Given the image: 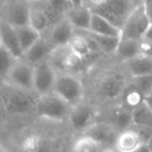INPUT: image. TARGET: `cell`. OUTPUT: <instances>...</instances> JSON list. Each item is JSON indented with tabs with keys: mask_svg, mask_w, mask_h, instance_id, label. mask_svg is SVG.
<instances>
[{
	"mask_svg": "<svg viewBox=\"0 0 152 152\" xmlns=\"http://www.w3.org/2000/svg\"><path fill=\"white\" fill-rule=\"evenodd\" d=\"M39 97L34 91L20 89L7 83L0 87V104L11 115L23 116L36 113Z\"/></svg>",
	"mask_w": 152,
	"mask_h": 152,
	"instance_id": "cell-1",
	"label": "cell"
},
{
	"mask_svg": "<svg viewBox=\"0 0 152 152\" xmlns=\"http://www.w3.org/2000/svg\"><path fill=\"white\" fill-rule=\"evenodd\" d=\"M83 4L93 14L105 18L120 29L137 7L132 0H87Z\"/></svg>",
	"mask_w": 152,
	"mask_h": 152,
	"instance_id": "cell-2",
	"label": "cell"
},
{
	"mask_svg": "<svg viewBox=\"0 0 152 152\" xmlns=\"http://www.w3.org/2000/svg\"><path fill=\"white\" fill-rule=\"evenodd\" d=\"M129 81V76L124 70H107L96 79L94 83V94L104 102L119 101L123 90Z\"/></svg>",
	"mask_w": 152,
	"mask_h": 152,
	"instance_id": "cell-3",
	"label": "cell"
},
{
	"mask_svg": "<svg viewBox=\"0 0 152 152\" xmlns=\"http://www.w3.org/2000/svg\"><path fill=\"white\" fill-rule=\"evenodd\" d=\"M53 92L71 107L83 102L86 93L83 81L77 76L64 72H57Z\"/></svg>",
	"mask_w": 152,
	"mask_h": 152,
	"instance_id": "cell-4",
	"label": "cell"
},
{
	"mask_svg": "<svg viewBox=\"0 0 152 152\" xmlns=\"http://www.w3.org/2000/svg\"><path fill=\"white\" fill-rule=\"evenodd\" d=\"M71 106L53 91L40 95L37 103L36 114L46 120L61 122L68 120Z\"/></svg>",
	"mask_w": 152,
	"mask_h": 152,
	"instance_id": "cell-5",
	"label": "cell"
},
{
	"mask_svg": "<svg viewBox=\"0 0 152 152\" xmlns=\"http://www.w3.org/2000/svg\"><path fill=\"white\" fill-rule=\"evenodd\" d=\"M150 25L151 22L146 14L144 5H139L133 10L121 28V39L142 40Z\"/></svg>",
	"mask_w": 152,
	"mask_h": 152,
	"instance_id": "cell-6",
	"label": "cell"
},
{
	"mask_svg": "<svg viewBox=\"0 0 152 152\" xmlns=\"http://www.w3.org/2000/svg\"><path fill=\"white\" fill-rule=\"evenodd\" d=\"M57 71L49 59L34 66V90L39 95L53 91Z\"/></svg>",
	"mask_w": 152,
	"mask_h": 152,
	"instance_id": "cell-7",
	"label": "cell"
},
{
	"mask_svg": "<svg viewBox=\"0 0 152 152\" xmlns=\"http://www.w3.org/2000/svg\"><path fill=\"white\" fill-rule=\"evenodd\" d=\"M0 20L7 22L14 27L28 24L29 0H5Z\"/></svg>",
	"mask_w": 152,
	"mask_h": 152,
	"instance_id": "cell-8",
	"label": "cell"
},
{
	"mask_svg": "<svg viewBox=\"0 0 152 152\" xmlns=\"http://www.w3.org/2000/svg\"><path fill=\"white\" fill-rule=\"evenodd\" d=\"M4 83L15 86L20 89L34 91V66L28 64L23 58L17 59L15 65L7 76Z\"/></svg>",
	"mask_w": 152,
	"mask_h": 152,
	"instance_id": "cell-9",
	"label": "cell"
},
{
	"mask_svg": "<svg viewBox=\"0 0 152 152\" xmlns=\"http://www.w3.org/2000/svg\"><path fill=\"white\" fill-rule=\"evenodd\" d=\"M94 118H95V110L93 105L83 101L72 106L68 121L70 123V126L74 130L83 133L94 123Z\"/></svg>",
	"mask_w": 152,
	"mask_h": 152,
	"instance_id": "cell-10",
	"label": "cell"
},
{
	"mask_svg": "<svg viewBox=\"0 0 152 152\" xmlns=\"http://www.w3.org/2000/svg\"><path fill=\"white\" fill-rule=\"evenodd\" d=\"M83 134L88 135L110 150L115 147L119 131L110 122H94Z\"/></svg>",
	"mask_w": 152,
	"mask_h": 152,
	"instance_id": "cell-11",
	"label": "cell"
},
{
	"mask_svg": "<svg viewBox=\"0 0 152 152\" xmlns=\"http://www.w3.org/2000/svg\"><path fill=\"white\" fill-rule=\"evenodd\" d=\"M75 31L76 30L73 25L68 21L67 18L64 17L58 22H56L48 30V32L44 34V37L48 40L53 48H56V47L68 45L72 37L75 34Z\"/></svg>",
	"mask_w": 152,
	"mask_h": 152,
	"instance_id": "cell-12",
	"label": "cell"
},
{
	"mask_svg": "<svg viewBox=\"0 0 152 152\" xmlns=\"http://www.w3.org/2000/svg\"><path fill=\"white\" fill-rule=\"evenodd\" d=\"M0 41L1 46L7 49L15 58L20 59L23 57V50L18 39L16 27L2 20H0Z\"/></svg>",
	"mask_w": 152,
	"mask_h": 152,
	"instance_id": "cell-13",
	"label": "cell"
},
{
	"mask_svg": "<svg viewBox=\"0 0 152 152\" xmlns=\"http://www.w3.org/2000/svg\"><path fill=\"white\" fill-rule=\"evenodd\" d=\"M28 24L41 36H44L50 29V21L43 7L42 2L29 0V20Z\"/></svg>",
	"mask_w": 152,
	"mask_h": 152,
	"instance_id": "cell-14",
	"label": "cell"
},
{
	"mask_svg": "<svg viewBox=\"0 0 152 152\" xmlns=\"http://www.w3.org/2000/svg\"><path fill=\"white\" fill-rule=\"evenodd\" d=\"M53 47L50 45L46 38L42 36L28 50H26L22 58L31 66H36L43 61H46L50 56Z\"/></svg>",
	"mask_w": 152,
	"mask_h": 152,
	"instance_id": "cell-15",
	"label": "cell"
},
{
	"mask_svg": "<svg viewBox=\"0 0 152 152\" xmlns=\"http://www.w3.org/2000/svg\"><path fill=\"white\" fill-rule=\"evenodd\" d=\"M92 12L90 7L87 5H78V7H72L65 17L68 21L73 25L75 30L78 31H89L90 25H91L92 19Z\"/></svg>",
	"mask_w": 152,
	"mask_h": 152,
	"instance_id": "cell-16",
	"label": "cell"
},
{
	"mask_svg": "<svg viewBox=\"0 0 152 152\" xmlns=\"http://www.w3.org/2000/svg\"><path fill=\"white\" fill-rule=\"evenodd\" d=\"M145 98L146 96L140 91V89L137 86L131 83L130 78H129L128 83L123 90L122 94L119 98L118 104H120L122 107L132 112L145 102Z\"/></svg>",
	"mask_w": 152,
	"mask_h": 152,
	"instance_id": "cell-17",
	"label": "cell"
},
{
	"mask_svg": "<svg viewBox=\"0 0 152 152\" xmlns=\"http://www.w3.org/2000/svg\"><path fill=\"white\" fill-rule=\"evenodd\" d=\"M142 144L144 143L140 135L130 127L129 129L119 132L114 149L118 152H134Z\"/></svg>",
	"mask_w": 152,
	"mask_h": 152,
	"instance_id": "cell-18",
	"label": "cell"
},
{
	"mask_svg": "<svg viewBox=\"0 0 152 152\" xmlns=\"http://www.w3.org/2000/svg\"><path fill=\"white\" fill-rule=\"evenodd\" d=\"M123 66L130 78L152 74V57L143 54L125 61L123 63Z\"/></svg>",
	"mask_w": 152,
	"mask_h": 152,
	"instance_id": "cell-19",
	"label": "cell"
},
{
	"mask_svg": "<svg viewBox=\"0 0 152 152\" xmlns=\"http://www.w3.org/2000/svg\"><path fill=\"white\" fill-rule=\"evenodd\" d=\"M42 4L49 18L51 27L63 19L67 12L73 7L69 0H47L42 2Z\"/></svg>",
	"mask_w": 152,
	"mask_h": 152,
	"instance_id": "cell-20",
	"label": "cell"
},
{
	"mask_svg": "<svg viewBox=\"0 0 152 152\" xmlns=\"http://www.w3.org/2000/svg\"><path fill=\"white\" fill-rule=\"evenodd\" d=\"M89 31L93 34H102V36H110V37H120L121 38V29L110 23L108 20L97 14H92L91 25H90Z\"/></svg>",
	"mask_w": 152,
	"mask_h": 152,
	"instance_id": "cell-21",
	"label": "cell"
},
{
	"mask_svg": "<svg viewBox=\"0 0 152 152\" xmlns=\"http://www.w3.org/2000/svg\"><path fill=\"white\" fill-rule=\"evenodd\" d=\"M110 124L119 131L126 130L132 126V112L117 103L110 113Z\"/></svg>",
	"mask_w": 152,
	"mask_h": 152,
	"instance_id": "cell-22",
	"label": "cell"
},
{
	"mask_svg": "<svg viewBox=\"0 0 152 152\" xmlns=\"http://www.w3.org/2000/svg\"><path fill=\"white\" fill-rule=\"evenodd\" d=\"M115 55H116L122 63H125V61H129V59H132V58H134V57L141 55L140 40L121 39Z\"/></svg>",
	"mask_w": 152,
	"mask_h": 152,
	"instance_id": "cell-23",
	"label": "cell"
},
{
	"mask_svg": "<svg viewBox=\"0 0 152 152\" xmlns=\"http://www.w3.org/2000/svg\"><path fill=\"white\" fill-rule=\"evenodd\" d=\"M50 147L47 141L39 133H29L22 139L20 152H49Z\"/></svg>",
	"mask_w": 152,
	"mask_h": 152,
	"instance_id": "cell-24",
	"label": "cell"
},
{
	"mask_svg": "<svg viewBox=\"0 0 152 152\" xmlns=\"http://www.w3.org/2000/svg\"><path fill=\"white\" fill-rule=\"evenodd\" d=\"M89 36L94 40V42L97 44L99 50L102 54L106 55H115L117 48H118L120 37H110V36H102V34H93L91 31H87Z\"/></svg>",
	"mask_w": 152,
	"mask_h": 152,
	"instance_id": "cell-25",
	"label": "cell"
},
{
	"mask_svg": "<svg viewBox=\"0 0 152 152\" xmlns=\"http://www.w3.org/2000/svg\"><path fill=\"white\" fill-rule=\"evenodd\" d=\"M16 30H17L18 39H19L21 48L23 50V54L26 50H28L42 37L29 24L24 26H20V27H16Z\"/></svg>",
	"mask_w": 152,
	"mask_h": 152,
	"instance_id": "cell-26",
	"label": "cell"
},
{
	"mask_svg": "<svg viewBox=\"0 0 152 152\" xmlns=\"http://www.w3.org/2000/svg\"><path fill=\"white\" fill-rule=\"evenodd\" d=\"M132 126L152 129V110L146 102L132 110Z\"/></svg>",
	"mask_w": 152,
	"mask_h": 152,
	"instance_id": "cell-27",
	"label": "cell"
},
{
	"mask_svg": "<svg viewBox=\"0 0 152 152\" xmlns=\"http://www.w3.org/2000/svg\"><path fill=\"white\" fill-rule=\"evenodd\" d=\"M73 152H106L108 151L102 145L94 141L88 135L83 134L76 140L72 148Z\"/></svg>",
	"mask_w": 152,
	"mask_h": 152,
	"instance_id": "cell-28",
	"label": "cell"
},
{
	"mask_svg": "<svg viewBox=\"0 0 152 152\" xmlns=\"http://www.w3.org/2000/svg\"><path fill=\"white\" fill-rule=\"evenodd\" d=\"M16 61L17 58H15L7 49H5L3 46H0V78L4 80L13 66L15 65Z\"/></svg>",
	"mask_w": 152,
	"mask_h": 152,
	"instance_id": "cell-29",
	"label": "cell"
},
{
	"mask_svg": "<svg viewBox=\"0 0 152 152\" xmlns=\"http://www.w3.org/2000/svg\"><path fill=\"white\" fill-rule=\"evenodd\" d=\"M130 78V77H129ZM130 81L140 89V91L147 97L152 92V74L131 77Z\"/></svg>",
	"mask_w": 152,
	"mask_h": 152,
	"instance_id": "cell-30",
	"label": "cell"
},
{
	"mask_svg": "<svg viewBox=\"0 0 152 152\" xmlns=\"http://www.w3.org/2000/svg\"><path fill=\"white\" fill-rule=\"evenodd\" d=\"M140 48H141V54L152 57V41L146 39L140 40Z\"/></svg>",
	"mask_w": 152,
	"mask_h": 152,
	"instance_id": "cell-31",
	"label": "cell"
},
{
	"mask_svg": "<svg viewBox=\"0 0 152 152\" xmlns=\"http://www.w3.org/2000/svg\"><path fill=\"white\" fill-rule=\"evenodd\" d=\"M143 5L146 14H147L148 18H149L150 22L152 24V0H144Z\"/></svg>",
	"mask_w": 152,
	"mask_h": 152,
	"instance_id": "cell-32",
	"label": "cell"
},
{
	"mask_svg": "<svg viewBox=\"0 0 152 152\" xmlns=\"http://www.w3.org/2000/svg\"><path fill=\"white\" fill-rule=\"evenodd\" d=\"M134 152H152V151H151V149H150L149 145L146 144V143H144V144H142V145L140 146V147L137 148Z\"/></svg>",
	"mask_w": 152,
	"mask_h": 152,
	"instance_id": "cell-33",
	"label": "cell"
},
{
	"mask_svg": "<svg viewBox=\"0 0 152 152\" xmlns=\"http://www.w3.org/2000/svg\"><path fill=\"white\" fill-rule=\"evenodd\" d=\"M143 39H146V40H149V41H152V24L149 26L148 30L146 31L145 36H144Z\"/></svg>",
	"mask_w": 152,
	"mask_h": 152,
	"instance_id": "cell-34",
	"label": "cell"
},
{
	"mask_svg": "<svg viewBox=\"0 0 152 152\" xmlns=\"http://www.w3.org/2000/svg\"><path fill=\"white\" fill-rule=\"evenodd\" d=\"M73 7H78V5L83 4V0H69Z\"/></svg>",
	"mask_w": 152,
	"mask_h": 152,
	"instance_id": "cell-35",
	"label": "cell"
},
{
	"mask_svg": "<svg viewBox=\"0 0 152 152\" xmlns=\"http://www.w3.org/2000/svg\"><path fill=\"white\" fill-rule=\"evenodd\" d=\"M145 102H146V104L150 107V110H152V97L151 96H147V97L145 98Z\"/></svg>",
	"mask_w": 152,
	"mask_h": 152,
	"instance_id": "cell-36",
	"label": "cell"
},
{
	"mask_svg": "<svg viewBox=\"0 0 152 152\" xmlns=\"http://www.w3.org/2000/svg\"><path fill=\"white\" fill-rule=\"evenodd\" d=\"M4 3H5V0H0V18H1V15H2L3 7H4Z\"/></svg>",
	"mask_w": 152,
	"mask_h": 152,
	"instance_id": "cell-37",
	"label": "cell"
},
{
	"mask_svg": "<svg viewBox=\"0 0 152 152\" xmlns=\"http://www.w3.org/2000/svg\"><path fill=\"white\" fill-rule=\"evenodd\" d=\"M132 1H133V3L137 5V7L142 5V4H143V2H144V0H132Z\"/></svg>",
	"mask_w": 152,
	"mask_h": 152,
	"instance_id": "cell-38",
	"label": "cell"
},
{
	"mask_svg": "<svg viewBox=\"0 0 152 152\" xmlns=\"http://www.w3.org/2000/svg\"><path fill=\"white\" fill-rule=\"evenodd\" d=\"M0 152H7V150L2 145H0Z\"/></svg>",
	"mask_w": 152,
	"mask_h": 152,
	"instance_id": "cell-39",
	"label": "cell"
},
{
	"mask_svg": "<svg viewBox=\"0 0 152 152\" xmlns=\"http://www.w3.org/2000/svg\"><path fill=\"white\" fill-rule=\"evenodd\" d=\"M3 83H4V80H3L2 78H0V87H1V86H2Z\"/></svg>",
	"mask_w": 152,
	"mask_h": 152,
	"instance_id": "cell-40",
	"label": "cell"
},
{
	"mask_svg": "<svg viewBox=\"0 0 152 152\" xmlns=\"http://www.w3.org/2000/svg\"><path fill=\"white\" fill-rule=\"evenodd\" d=\"M34 1H40V2H44V1H47V0H34Z\"/></svg>",
	"mask_w": 152,
	"mask_h": 152,
	"instance_id": "cell-41",
	"label": "cell"
},
{
	"mask_svg": "<svg viewBox=\"0 0 152 152\" xmlns=\"http://www.w3.org/2000/svg\"><path fill=\"white\" fill-rule=\"evenodd\" d=\"M110 152H118V151H116V150L114 149V150H112V151H110Z\"/></svg>",
	"mask_w": 152,
	"mask_h": 152,
	"instance_id": "cell-42",
	"label": "cell"
},
{
	"mask_svg": "<svg viewBox=\"0 0 152 152\" xmlns=\"http://www.w3.org/2000/svg\"><path fill=\"white\" fill-rule=\"evenodd\" d=\"M149 96H151V97H152V92H151V94H150V95Z\"/></svg>",
	"mask_w": 152,
	"mask_h": 152,
	"instance_id": "cell-43",
	"label": "cell"
},
{
	"mask_svg": "<svg viewBox=\"0 0 152 152\" xmlns=\"http://www.w3.org/2000/svg\"><path fill=\"white\" fill-rule=\"evenodd\" d=\"M86 1H87V0H83V3H85V2H86Z\"/></svg>",
	"mask_w": 152,
	"mask_h": 152,
	"instance_id": "cell-44",
	"label": "cell"
},
{
	"mask_svg": "<svg viewBox=\"0 0 152 152\" xmlns=\"http://www.w3.org/2000/svg\"><path fill=\"white\" fill-rule=\"evenodd\" d=\"M0 46H1V41H0Z\"/></svg>",
	"mask_w": 152,
	"mask_h": 152,
	"instance_id": "cell-45",
	"label": "cell"
}]
</instances>
